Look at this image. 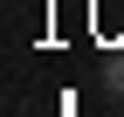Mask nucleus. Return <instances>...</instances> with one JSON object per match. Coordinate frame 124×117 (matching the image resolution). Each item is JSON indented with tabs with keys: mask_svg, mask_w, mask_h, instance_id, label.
<instances>
[{
	"mask_svg": "<svg viewBox=\"0 0 124 117\" xmlns=\"http://www.w3.org/2000/svg\"><path fill=\"white\" fill-rule=\"evenodd\" d=\"M97 83H103V96H110V103H124V41L110 55H103V69H97Z\"/></svg>",
	"mask_w": 124,
	"mask_h": 117,
	"instance_id": "nucleus-1",
	"label": "nucleus"
}]
</instances>
